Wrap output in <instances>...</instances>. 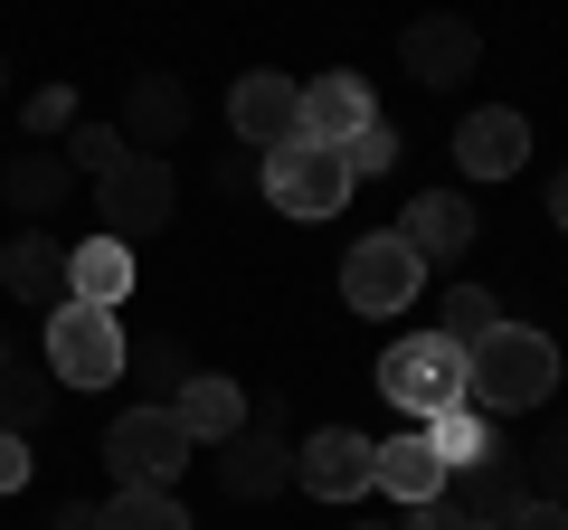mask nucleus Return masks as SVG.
<instances>
[{
	"instance_id": "24",
	"label": "nucleus",
	"mask_w": 568,
	"mask_h": 530,
	"mask_svg": "<svg viewBox=\"0 0 568 530\" xmlns=\"http://www.w3.org/2000/svg\"><path fill=\"white\" fill-rule=\"evenodd\" d=\"M493 323H503V304H493V294L474 285V275H465V285H446V294H436V332H446L455 350H474V342H484Z\"/></svg>"
},
{
	"instance_id": "16",
	"label": "nucleus",
	"mask_w": 568,
	"mask_h": 530,
	"mask_svg": "<svg viewBox=\"0 0 568 530\" xmlns=\"http://www.w3.org/2000/svg\"><path fill=\"white\" fill-rule=\"evenodd\" d=\"M446 502L465 511V521H511V511L530 502V465L503 446V455H484V465H465V473H455V483H446Z\"/></svg>"
},
{
	"instance_id": "8",
	"label": "nucleus",
	"mask_w": 568,
	"mask_h": 530,
	"mask_svg": "<svg viewBox=\"0 0 568 530\" xmlns=\"http://www.w3.org/2000/svg\"><path fill=\"white\" fill-rule=\"evenodd\" d=\"M265 200L284 218H332L351 200V162L332 143H284V152H265Z\"/></svg>"
},
{
	"instance_id": "7",
	"label": "nucleus",
	"mask_w": 568,
	"mask_h": 530,
	"mask_svg": "<svg viewBox=\"0 0 568 530\" xmlns=\"http://www.w3.org/2000/svg\"><path fill=\"white\" fill-rule=\"evenodd\" d=\"M171 200H181V181H171V152H123L114 171L95 181V208H104V237L133 246L142 227H162Z\"/></svg>"
},
{
	"instance_id": "12",
	"label": "nucleus",
	"mask_w": 568,
	"mask_h": 530,
	"mask_svg": "<svg viewBox=\"0 0 568 530\" xmlns=\"http://www.w3.org/2000/svg\"><path fill=\"white\" fill-rule=\"evenodd\" d=\"M398 237L417 246V265H455V256H474L484 218H474L465 190H417V200H407V218H398Z\"/></svg>"
},
{
	"instance_id": "22",
	"label": "nucleus",
	"mask_w": 568,
	"mask_h": 530,
	"mask_svg": "<svg viewBox=\"0 0 568 530\" xmlns=\"http://www.w3.org/2000/svg\"><path fill=\"white\" fill-rule=\"evenodd\" d=\"M426 446L446 455V473H465V465H484V455H503V446H493V417L474 408V398H465V408H446V417H426Z\"/></svg>"
},
{
	"instance_id": "17",
	"label": "nucleus",
	"mask_w": 568,
	"mask_h": 530,
	"mask_svg": "<svg viewBox=\"0 0 568 530\" xmlns=\"http://www.w3.org/2000/svg\"><path fill=\"white\" fill-rule=\"evenodd\" d=\"M0 190H10V208H20V218H58V208L77 200V162H67V152H48V143H29V152H10Z\"/></svg>"
},
{
	"instance_id": "29",
	"label": "nucleus",
	"mask_w": 568,
	"mask_h": 530,
	"mask_svg": "<svg viewBox=\"0 0 568 530\" xmlns=\"http://www.w3.org/2000/svg\"><path fill=\"white\" fill-rule=\"evenodd\" d=\"M342 162H351V181H379V171L398 162V133H388V123H361V133L342 143Z\"/></svg>"
},
{
	"instance_id": "15",
	"label": "nucleus",
	"mask_w": 568,
	"mask_h": 530,
	"mask_svg": "<svg viewBox=\"0 0 568 530\" xmlns=\"http://www.w3.org/2000/svg\"><path fill=\"white\" fill-rule=\"evenodd\" d=\"M361 123H379V104H369V77L332 67V77H313V85H304V123H294V143H332V152H342Z\"/></svg>"
},
{
	"instance_id": "5",
	"label": "nucleus",
	"mask_w": 568,
	"mask_h": 530,
	"mask_svg": "<svg viewBox=\"0 0 568 530\" xmlns=\"http://www.w3.org/2000/svg\"><path fill=\"white\" fill-rule=\"evenodd\" d=\"M48 379L58 388H114L123 379V332L104 304H58L48 313Z\"/></svg>"
},
{
	"instance_id": "3",
	"label": "nucleus",
	"mask_w": 568,
	"mask_h": 530,
	"mask_svg": "<svg viewBox=\"0 0 568 530\" xmlns=\"http://www.w3.org/2000/svg\"><path fill=\"white\" fill-rule=\"evenodd\" d=\"M379 388H388V408H407L426 427V417L465 408V350H455L446 332H407V342H388Z\"/></svg>"
},
{
	"instance_id": "9",
	"label": "nucleus",
	"mask_w": 568,
	"mask_h": 530,
	"mask_svg": "<svg viewBox=\"0 0 568 530\" xmlns=\"http://www.w3.org/2000/svg\"><path fill=\"white\" fill-rule=\"evenodd\" d=\"M369 473H379V446H369L361 427H323L294 446V483L313 492V502H361Z\"/></svg>"
},
{
	"instance_id": "23",
	"label": "nucleus",
	"mask_w": 568,
	"mask_h": 530,
	"mask_svg": "<svg viewBox=\"0 0 568 530\" xmlns=\"http://www.w3.org/2000/svg\"><path fill=\"white\" fill-rule=\"evenodd\" d=\"M123 379H142V388H152V408H171L181 379H200V360H190L181 342H123Z\"/></svg>"
},
{
	"instance_id": "19",
	"label": "nucleus",
	"mask_w": 568,
	"mask_h": 530,
	"mask_svg": "<svg viewBox=\"0 0 568 530\" xmlns=\"http://www.w3.org/2000/svg\"><path fill=\"white\" fill-rule=\"evenodd\" d=\"M171 417H181L190 446H219V436H237V427H246V388H237V379H219V369H200V379H181Z\"/></svg>"
},
{
	"instance_id": "14",
	"label": "nucleus",
	"mask_w": 568,
	"mask_h": 530,
	"mask_svg": "<svg viewBox=\"0 0 568 530\" xmlns=\"http://www.w3.org/2000/svg\"><path fill=\"white\" fill-rule=\"evenodd\" d=\"M521 162H530V123L511 114V104H484V114L455 123V171H465V181H511Z\"/></svg>"
},
{
	"instance_id": "6",
	"label": "nucleus",
	"mask_w": 568,
	"mask_h": 530,
	"mask_svg": "<svg viewBox=\"0 0 568 530\" xmlns=\"http://www.w3.org/2000/svg\"><path fill=\"white\" fill-rule=\"evenodd\" d=\"M417 285H426V265H417V246H407L398 227H379V237H361L342 256V304L369 313V323L407 313V304H417Z\"/></svg>"
},
{
	"instance_id": "11",
	"label": "nucleus",
	"mask_w": 568,
	"mask_h": 530,
	"mask_svg": "<svg viewBox=\"0 0 568 530\" xmlns=\"http://www.w3.org/2000/svg\"><path fill=\"white\" fill-rule=\"evenodd\" d=\"M474 58H484V39H474V20H455V10H426V20H407V39H398V67L417 85H465L474 77Z\"/></svg>"
},
{
	"instance_id": "1",
	"label": "nucleus",
	"mask_w": 568,
	"mask_h": 530,
	"mask_svg": "<svg viewBox=\"0 0 568 530\" xmlns=\"http://www.w3.org/2000/svg\"><path fill=\"white\" fill-rule=\"evenodd\" d=\"M549 388H559V342L530 332V323H493L465 350V398L484 417H521V408H540Z\"/></svg>"
},
{
	"instance_id": "18",
	"label": "nucleus",
	"mask_w": 568,
	"mask_h": 530,
	"mask_svg": "<svg viewBox=\"0 0 568 530\" xmlns=\"http://www.w3.org/2000/svg\"><path fill=\"white\" fill-rule=\"evenodd\" d=\"M455 483V473H446V455H436V446H426V427L417 436H388V446H379V473H369V492H388V502H436V492H446Z\"/></svg>"
},
{
	"instance_id": "27",
	"label": "nucleus",
	"mask_w": 568,
	"mask_h": 530,
	"mask_svg": "<svg viewBox=\"0 0 568 530\" xmlns=\"http://www.w3.org/2000/svg\"><path fill=\"white\" fill-rule=\"evenodd\" d=\"M67 162H77V181H85V171H95V181H104V171H114L123 162V152H133V143H123V133H114V123H67Z\"/></svg>"
},
{
	"instance_id": "21",
	"label": "nucleus",
	"mask_w": 568,
	"mask_h": 530,
	"mask_svg": "<svg viewBox=\"0 0 568 530\" xmlns=\"http://www.w3.org/2000/svg\"><path fill=\"white\" fill-rule=\"evenodd\" d=\"M123 294H133V246L123 237H85L77 256H67V304H104L114 313Z\"/></svg>"
},
{
	"instance_id": "13",
	"label": "nucleus",
	"mask_w": 568,
	"mask_h": 530,
	"mask_svg": "<svg viewBox=\"0 0 568 530\" xmlns=\"http://www.w3.org/2000/svg\"><path fill=\"white\" fill-rule=\"evenodd\" d=\"M133 152H171L190 133V85L181 77H162V67H142L133 85H123V123H114Z\"/></svg>"
},
{
	"instance_id": "10",
	"label": "nucleus",
	"mask_w": 568,
	"mask_h": 530,
	"mask_svg": "<svg viewBox=\"0 0 568 530\" xmlns=\"http://www.w3.org/2000/svg\"><path fill=\"white\" fill-rule=\"evenodd\" d=\"M227 123H237L246 152H284V143H294V123H304V85L275 77V67H246V77L227 85Z\"/></svg>"
},
{
	"instance_id": "36",
	"label": "nucleus",
	"mask_w": 568,
	"mask_h": 530,
	"mask_svg": "<svg viewBox=\"0 0 568 530\" xmlns=\"http://www.w3.org/2000/svg\"><path fill=\"white\" fill-rule=\"evenodd\" d=\"M465 530H503V521H465Z\"/></svg>"
},
{
	"instance_id": "32",
	"label": "nucleus",
	"mask_w": 568,
	"mask_h": 530,
	"mask_svg": "<svg viewBox=\"0 0 568 530\" xmlns=\"http://www.w3.org/2000/svg\"><path fill=\"white\" fill-rule=\"evenodd\" d=\"M407 530H465V511L436 492V502H407Z\"/></svg>"
},
{
	"instance_id": "33",
	"label": "nucleus",
	"mask_w": 568,
	"mask_h": 530,
	"mask_svg": "<svg viewBox=\"0 0 568 530\" xmlns=\"http://www.w3.org/2000/svg\"><path fill=\"white\" fill-rule=\"evenodd\" d=\"M29 483V436H0V492Z\"/></svg>"
},
{
	"instance_id": "25",
	"label": "nucleus",
	"mask_w": 568,
	"mask_h": 530,
	"mask_svg": "<svg viewBox=\"0 0 568 530\" xmlns=\"http://www.w3.org/2000/svg\"><path fill=\"white\" fill-rule=\"evenodd\" d=\"M95 530H190V511H181V492H114L95 511Z\"/></svg>"
},
{
	"instance_id": "2",
	"label": "nucleus",
	"mask_w": 568,
	"mask_h": 530,
	"mask_svg": "<svg viewBox=\"0 0 568 530\" xmlns=\"http://www.w3.org/2000/svg\"><path fill=\"white\" fill-rule=\"evenodd\" d=\"M190 465V436L171 408H123L114 427H104V473H114V492H171Z\"/></svg>"
},
{
	"instance_id": "34",
	"label": "nucleus",
	"mask_w": 568,
	"mask_h": 530,
	"mask_svg": "<svg viewBox=\"0 0 568 530\" xmlns=\"http://www.w3.org/2000/svg\"><path fill=\"white\" fill-rule=\"evenodd\" d=\"M58 530H95V502H67V511H58Z\"/></svg>"
},
{
	"instance_id": "20",
	"label": "nucleus",
	"mask_w": 568,
	"mask_h": 530,
	"mask_svg": "<svg viewBox=\"0 0 568 530\" xmlns=\"http://www.w3.org/2000/svg\"><path fill=\"white\" fill-rule=\"evenodd\" d=\"M0 285L20 294V304H48V313H58V304H67V246H48L39 227H20V237L0 246Z\"/></svg>"
},
{
	"instance_id": "4",
	"label": "nucleus",
	"mask_w": 568,
	"mask_h": 530,
	"mask_svg": "<svg viewBox=\"0 0 568 530\" xmlns=\"http://www.w3.org/2000/svg\"><path fill=\"white\" fill-rule=\"evenodd\" d=\"M284 483H294V436H284L275 398H256V417L237 436H219V492L227 502H275Z\"/></svg>"
},
{
	"instance_id": "37",
	"label": "nucleus",
	"mask_w": 568,
	"mask_h": 530,
	"mask_svg": "<svg viewBox=\"0 0 568 530\" xmlns=\"http://www.w3.org/2000/svg\"><path fill=\"white\" fill-rule=\"evenodd\" d=\"M0 85H10V58H0Z\"/></svg>"
},
{
	"instance_id": "28",
	"label": "nucleus",
	"mask_w": 568,
	"mask_h": 530,
	"mask_svg": "<svg viewBox=\"0 0 568 530\" xmlns=\"http://www.w3.org/2000/svg\"><path fill=\"white\" fill-rule=\"evenodd\" d=\"M530 465V492H549V502H568V417H549V436L521 455Z\"/></svg>"
},
{
	"instance_id": "35",
	"label": "nucleus",
	"mask_w": 568,
	"mask_h": 530,
	"mask_svg": "<svg viewBox=\"0 0 568 530\" xmlns=\"http://www.w3.org/2000/svg\"><path fill=\"white\" fill-rule=\"evenodd\" d=\"M549 227H568V171L549 181Z\"/></svg>"
},
{
	"instance_id": "31",
	"label": "nucleus",
	"mask_w": 568,
	"mask_h": 530,
	"mask_svg": "<svg viewBox=\"0 0 568 530\" xmlns=\"http://www.w3.org/2000/svg\"><path fill=\"white\" fill-rule=\"evenodd\" d=\"M503 530H568V502H549V492H530V502L511 511Z\"/></svg>"
},
{
	"instance_id": "30",
	"label": "nucleus",
	"mask_w": 568,
	"mask_h": 530,
	"mask_svg": "<svg viewBox=\"0 0 568 530\" xmlns=\"http://www.w3.org/2000/svg\"><path fill=\"white\" fill-rule=\"evenodd\" d=\"M67 123H77V95H67V85L29 95V133H67Z\"/></svg>"
},
{
	"instance_id": "26",
	"label": "nucleus",
	"mask_w": 568,
	"mask_h": 530,
	"mask_svg": "<svg viewBox=\"0 0 568 530\" xmlns=\"http://www.w3.org/2000/svg\"><path fill=\"white\" fill-rule=\"evenodd\" d=\"M48 408H58V379H39V369H0V436H29Z\"/></svg>"
}]
</instances>
